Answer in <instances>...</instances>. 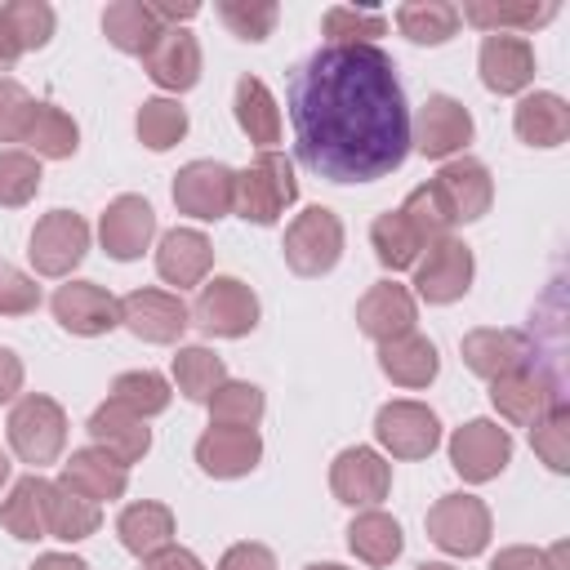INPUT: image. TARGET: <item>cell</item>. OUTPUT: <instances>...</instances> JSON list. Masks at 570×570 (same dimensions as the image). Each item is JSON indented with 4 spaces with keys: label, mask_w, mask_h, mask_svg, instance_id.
Listing matches in <instances>:
<instances>
[{
    "label": "cell",
    "mask_w": 570,
    "mask_h": 570,
    "mask_svg": "<svg viewBox=\"0 0 570 570\" xmlns=\"http://www.w3.org/2000/svg\"><path fill=\"white\" fill-rule=\"evenodd\" d=\"M40 307V285L13 267V263H0V316H27Z\"/></svg>",
    "instance_id": "50"
},
{
    "label": "cell",
    "mask_w": 570,
    "mask_h": 570,
    "mask_svg": "<svg viewBox=\"0 0 570 570\" xmlns=\"http://www.w3.org/2000/svg\"><path fill=\"white\" fill-rule=\"evenodd\" d=\"M120 325L142 343H178L191 325V312L169 289H129L120 298Z\"/></svg>",
    "instance_id": "14"
},
{
    "label": "cell",
    "mask_w": 570,
    "mask_h": 570,
    "mask_svg": "<svg viewBox=\"0 0 570 570\" xmlns=\"http://www.w3.org/2000/svg\"><path fill=\"white\" fill-rule=\"evenodd\" d=\"M401 214H405V218H410V227L423 236V245H432V240L450 236V218H445V209L436 205V196H432V187H428V183H423V187H414V191L405 196Z\"/></svg>",
    "instance_id": "49"
},
{
    "label": "cell",
    "mask_w": 570,
    "mask_h": 570,
    "mask_svg": "<svg viewBox=\"0 0 570 570\" xmlns=\"http://www.w3.org/2000/svg\"><path fill=\"white\" fill-rule=\"evenodd\" d=\"M58 485H67L71 494H80L89 503H102V499L111 503V499H120L129 490V468L116 463L107 450L85 445V450H71V459L62 463Z\"/></svg>",
    "instance_id": "23"
},
{
    "label": "cell",
    "mask_w": 570,
    "mask_h": 570,
    "mask_svg": "<svg viewBox=\"0 0 570 570\" xmlns=\"http://www.w3.org/2000/svg\"><path fill=\"white\" fill-rule=\"evenodd\" d=\"M31 570H89V566L80 557H71V552H45V557L31 561Z\"/></svg>",
    "instance_id": "57"
},
{
    "label": "cell",
    "mask_w": 570,
    "mask_h": 570,
    "mask_svg": "<svg viewBox=\"0 0 570 570\" xmlns=\"http://www.w3.org/2000/svg\"><path fill=\"white\" fill-rule=\"evenodd\" d=\"M102 31H107V40H111L120 53L142 58V53L156 45V36L165 31V22L156 18L151 0H116V4L102 9Z\"/></svg>",
    "instance_id": "29"
},
{
    "label": "cell",
    "mask_w": 570,
    "mask_h": 570,
    "mask_svg": "<svg viewBox=\"0 0 570 570\" xmlns=\"http://www.w3.org/2000/svg\"><path fill=\"white\" fill-rule=\"evenodd\" d=\"M396 27L414 45H445L459 31V9L445 0H410L396 9Z\"/></svg>",
    "instance_id": "39"
},
{
    "label": "cell",
    "mask_w": 570,
    "mask_h": 570,
    "mask_svg": "<svg viewBox=\"0 0 570 570\" xmlns=\"http://www.w3.org/2000/svg\"><path fill=\"white\" fill-rule=\"evenodd\" d=\"M0 525H4L13 539H22V543L45 539V476H40V472L13 481L9 499L0 503Z\"/></svg>",
    "instance_id": "38"
},
{
    "label": "cell",
    "mask_w": 570,
    "mask_h": 570,
    "mask_svg": "<svg viewBox=\"0 0 570 570\" xmlns=\"http://www.w3.org/2000/svg\"><path fill=\"white\" fill-rule=\"evenodd\" d=\"M138 138H142V147H151V151H169L174 142H183V134H187V111L178 107V98H147L142 107H138Z\"/></svg>",
    "instance_id": "42"
},
{
    "label": "cell",
    "mask_w": 570,
    "mask_h": 570,
    "mask_svg": "<svg viewBox=\"0 0 570 570\" xmlns=\"http://www.w3.org/2000/svg\"><path fill=\"white\" fill-rule=\"evenodd\" d=\"M53 321L67 334H80V338L111 334L120 325V298L111 289L94 285V281H67L53 294Z\"/></svg>",
    "instance_id": "16"
},
{
    "label": "cell",
    "mask_w": 570,
    "mask_h": 570,
    "mask_svg": "<svg viewBox=\"0 0 570 570\" xmlns=\"http://www.w3.org/2000/svg\"><path fill=\"white\" fill-rule=\"evenodd\" d=\"M151 236H156V209H151L142 196H134V191L116 196V200L102 209V218H98V240H102V249H107L116 263L142 258V249L151 245Z\"/></svg>",
    "instance_id": "17"
},
{
    "label": "cell",
    "mask_w": 570,
    "mask_h": 570,
    "mask_svg": "<svg viewBox=\"0 0 570 570\" xmlns=\"http://www.w3.org/2000/svg\"><path fill=\"white\" fill-rule=\"evenodd\" d=\"M321 31L330 36L325 45H374V36L387 31V18L379 9H352V4H334L321 18Z\"/></svg>",
    "instance_id": "43"
},
{
    "label": "cell",
    "mask_w": 570,
    "mask_h": 570,
    "mask_svg": "<svg viewBox=\"0 0 570 570\" xmlns=\"http://www.w3.org/2000/svg\"><path fill=\"white\" fill-rule=\"evenodd\" d=\"M218 18L240 40H267L272 27H276V18H281V9L272 0H223L218 4Z\"/></svg>",
    "instance_id": "47"
},
{
    "label": "cell",
    "mask_w": 570,
    "mask_h": 570,
    "mask_svg": "<svg viewBox=\"0 0 570 570\" xmlns=\"http://www.w3.org/2000/svg\"><path fill=\"white\" fill-rule=\"evenodd\" d=\"M22 392V361L13 347H0V405Z\"/></svg>",
    "instance_id": "54"
},
{
    "label": "cell",
    "mask_w": 570,
    "mask_h": 570,
    "mask_svg": "<svg viewBox=\"0 0 570 570\" xmlns=\"http://www.w3.org/2000/svg\"><path fill=\"white\" fill-rule=\"evenodd\" d=\"M89 436H94V445L98 450H107L116 463H138L147 450H151V428H147V419H138V414H129L125 405H116V401H102L94 414H89Z\"/></svg>",
    "instance_id": "26"
},
{
    "label": "cell",
    "mask_w": 570,
    "mask_h": 570,
    "mask_svg": "<svg viewBox=\"0 0 570 570\" xmlns=\"http://www.w3.org/2000/svg\"><path fill=\"white\" fill-rule=\"evenodd\" d=\"M187 312H191V325L209 338H245L258 325V294L236 276H214L200 285Z\"/></svg>",
    "instance_id": "5"
},
{
    "label": "cell",
    "mask_w": 570,
    "mask_h": 570,
    "mask_svg": "<svg viewBox=\"0 0 570 570\" xmlns=\"http://www.w3.org/2000/svg\"><path fill=\"white\" fill-rule=\"evenodd\" d=\"M218 570H276V557L267 543H232L223 557H218Z\"/></svg>",
    "instance_id": "51"
},
{
    "label": "cell",
    "mask_w": 570,
    "mask_h": 570,
    "mask_svg": "<svg viewBox=\"0 0 570 570\" xmlns=\"http://www.w3.org/2000/svg\"><path fill=\"white\" fill-rule=\"evenodd\" d=\"M236 125L249 134V142H258L263 151H272V142H281V107L272 98V89L258 76H240L236 80Z\"/></svg>",
    "instance_id": "32"
},
{
    "label": "cell",
    "mask_w": 570,
    "mask_h": 570,
    "mask_svg": "<svg viewBox=\"0 0 570 570\" xmlns=\"http://www.w3.org/2000/svg\"><path fill=\"white\" fill-rule=\"evenodd\" d=\"M370 245H374V258L387 267V272H405L419 263V254L428 249L423 236L410 227V218L401 209H387L370 223Z\"/></svg>",
    "instance_id": "35"
},
{
    "label": "cell",
    "mask_w": 570,
    "mask_h": 570,
    "mask_svg": "<svg viewBox=\"0 0 570 570\" xmlns=\"http://www.w3.org/2000/svg\"><path fill=\"white\" fill-rule=\"evenodd\" d=\"M512 129L530 147H561L570 138V107L561 94H525L512 111Z\"/></svg>",
    "instance_id": "28"
},
{
    "label": "cell",
    "mask_w": 570,
    "mask_h": 570,
    "mask_svg": "<svg viewBox=\"0 0 570 570\" xmlns=\"http://www.w3.org/2000/svg\"><path fill=\"white\" fill-rule=\"evenodd\" d=\"M22 142L31 147L36 160H40V156H45V160H67V156H76V147H80V125H76L62 107L36 102V116H31Z\"/></svg>",
    "instance_id": "36"
},
{
    "label": "cell",
    "mask_w": 570,
    "mask_h": 570,
    "mask_svg": "<svg viewBox=\"0 0 570 570\" xmlns=\"http://www.w3.org/2000/svg\"><path fill=\"white\" fill-rule=\"evenodd\" d=\"M459 356H463V365H468L472 374H481V379H499V374H512V370L530 365V343H525V334H517V330L485 325V330L463 334Z\"/></svg>",
    "instance_id": "25"
},
{
    "label": "cell",
    "mask_w": 570,
    "mask_h": 570,
    "mask_svg": "<svg viewBox=\"0 0 570 570\" xmlns=\"http://www.w3.org/2000/svg\"><path fill=\"white\" fill-rule=\"evenodd\" d=\"M508 463H512L508 428H499L494 419H468L463 428H454V436H450V468L463 481H472V485L494 481Z\"/></svg>",
    "instance_id": "7"
},
{
    "label": "cell",
    "mask_w": 570,
    "mask_h": 570,
    "mask_svg": "<svg viewBox=\"0 0 570 570\" xmlns=\"http://www.w3.org/2000/svg\"><path fill=\"white\" fill-rule=\"evenodd\" d=\"M263 459V436L258 428H218L209 423L196 441V463L200 472L218 476V481H232V476H245L254 472Z\"/></svg>",
    "instance_id": "18"
},
{
    "label": "cell",
    "mask_w": 570,
    "mask_h": 570,
    "mask_svg": "<svg viewBox=\"0 0 570 570\" xmlns=\"http://www.w3.org/2000/svg\"><path fill=\"white\" fill-rule=\"evenodd\" d=\"M209 267H214V245H209L205 232H196V227H174V232L160 236V245H156V272H160V281H169V285H178V289L205 285Z\"/></svg>",
    "instance_id": "24"
},
{
    "label": "cell",
    "mask_w": 570,
    "mask_h": 570,
    "mask_svg": "<svg viewBox=\"0 0 570 570\" xmlns=\"http://www.w3.org/2000/svg\"><path fill=\"white\" fill-rule=\"evenodd\" d=\"M116 534H120L125 552H134V557L147 561L151 552H160V548L174 543V512H169L165 503H156V499L129 503V508L116 517Z\"/></svg>",
    "instance_id": "30"
},
{
    "label": "cell",
    "mask_w": 570,
    "mask_h": 570,
    "mask_svg": "<svg viewBox=\"0 0 570 570\" xmlns=\"http://www.w3.org/2000/svg\"><path fill=\"white\" fill-rule=\"evenodd\" d=\"M347 548L365 561V566H392L405 548V534H401V521L387 517L383 508H365L352 525H347Z\"/></svg>",
    "instance_id": "33"
},
{
    "label": "cell",
    "mask_w": 570,
    "mask_h": 570,
    "mask_svg": "<svg viewBox=\"0 0 570 570\" xmlns=\"http://www.w3.org/2000/svg\"><path fill=\"white\" fill-rule=\"evenodd\" d=\"M4 481H9V454L0 450V485H4Z\"/></svg>",
    "instance_id": "59"
},
{
    "label": "cell",
    "mask_w": 570,
    "mask_h": 570,
    "mask_svg": "<svg viewBox=\"0 0 570 570\" xmlns=\"http://www.w3.org/2000/svg\"><path fill=\"white\" fill-rule=\"evenodd\" d=\"M174 205L178 214H191L200 223H214L223 214H232L236 205V169H227L223 160H191L174 174Z\"/></svg>",
    "instance_id": "10"
},
{
    "label": "cell",
    "mask_w": 570,
    "mask_h": 570,
    "mask_svg": "<svg viewBox=\"0 0 570 570\" xmlns=\"http://www.w3.org/2000/svg\"><path fill=\"white\" fill-rule=\"evenodd\" d=\"M9 445L22 463L45 468L62 454L67 445V414L53 396L45 392H27L13 410H9Z\"/></svg>",
    "instance_id": "3"
},
{
    "label": "cell",
    "mask_w": 570,
    "mask_h": 570,
    "mask_svg": "<svg viewBox=\"0 0 570 570\" xmlns=\"http://www.w3.org/2000/svg\"><path fill=\"white\" fill-rule=\"evenodd\" d=\"M490 405H494L508 423L534 428V423L557 405V392H552V383H548L543 374H534L530 365H521V370H512V374L490 379Z\"/></svg>",
    "instance_id": "20"
},
{
    "label": "cell",
    "mask_w": 570,
    "mask_h": 570,
    "mask_svg": "<svg viewBox=\"0 0 570 570\" xmlns=\"http://www.w3.org/2000/svg\"><path fill=\"white\" fill-rule=\"evenodd\" d=\"M419 321V307H414V294L396 281H379L361 294L356 303V325L361 334H370L374 343H387V338H401L410 334Z\"/></svg>",
    "instance_id": "19"
},
{
    "label": "cell",
    "mask_w": 570,
    "mask_h": 570,
    "mask_svg": "<svg viewBox=\"0 0 570 570\" xmlns=\"http://www.w3.org/2000/svg\"><path fill=\"white\" fill-rule=\"evenodd\" d=\"M330 490L347 508H379L392 490V463L370 445H347L330 463Z\"/></svg>",
    "instance_id": "12"
},
{
    "label": "cell",
    "mask_w": 570,
    "mask_h": 570,
    "mask_svg": "<svg viewBox=\"0 0 570 570\" xmlns=\"http://www.w3.org/2000/svg\"><path fill=\"white\" fill-rule=\"evenodd\" d=\"M142 67H147L151 85H160L169 94H183V89H191L200 80V45H196L191 31L165 27L156 36V45L142 53Z\"/></svg>",
    "instance_id": "21"
},
{
    "label": "cell",
    "mask_w": 570,
    "mask_h": 570,
    "mask_svg": "<svg viewBox=\"0 0 570 570\" xmlns=\"http://www.w3.org/2000/svg\"><path fill=\"white\" fill-rule=\"evenodd\" d=\"M552 18H557V4L552 0H543V4H534V0H525V4H485V0H472V4L459 9V22H472L485 36H508V27L512 31H534V27L552 22Z\"/></svg>",
    "instance_id": "34"
},
{
    "label": "cell",
    "mask_w": 570,
    "mask_h": 570,
    "mask_svg": "<svg viewBox=\"0 0 570 570\" xmlns=\"http://www.w3.org/2000/svg\"><path fill=\"white\" fill-rule=\"evenodd\" d=\"M419 570H454V566H445V561H423Z\"/></svg>",
    "instance_id": "61"
},
{
    "label": "cell",
    "mask_w": 570,
    "mask_h": 570,
    "mask_svg": "<svg viewBox=\"0 0 570 570\" xmlns=\"http://www.w3.org/2000/svg\"><path fill=\"white\" fill-rule=\"evenodd\" d=\"M428 539L450 557H476L490 543V508L476 494H441L428 508Z\"/></svg>",
    "instance_id": "6"
},
{
    "label": "cell",
    "mask_w": 570,
    "mask_h": 570,
    "mask_svg": "<svg viewBox=\"0 0 570 570\" xmlns=\"http://www.w3.org/2000/svg\"><path fill=\"white\" fill-rule=\"evenodd\" d=\"M0 13H4V22L13 27L22 53L49 45V36H53V9H49L45 0H9V4H0Z\"/></svg>",
    "instance_id": "46"
},
{
    "label": "cell",
    "mask_w": 570,
    "mask_h": 570,
    "mask_svg": "<svg viewBox=\"0 0 570 570\" xmlns=\"http://www.w3.org/2000/svg\"><path fill=\"white\" fill-rule=\"evenodd\" d=\"M307 570H347V566H334V561H312Z\"/></svg>",
    "instance_id": "60"
},
{
    "label": "cell",
    "mask_w": 570,
    "mask_h": 570,
    "mask_svg": "<svg viewBox=\"0 0 570 570\" xmlns=\"http://www.w3.org/2000/svg\"><path fill=\"white\" fill-rule=\"evenodd\" d=\"M468 142H472V116H468V107L459 98H450V94H432L419 107V116H414L410 147H419L432 160H450Z\"/></svg>",
    "instance_id": "15"
},
{
    "label": "cell",
    "mask_w": 570,
    "mask_h": 570,
    "mask_svg": "<svg viewBox=\"0 0 570 570\" xmlns=\"http://www.w3.org/2000/svg\"><path fill=\"white\" fill-rule=\"evenodd\" d=\"M490 570H548V557H543L539 548L517 543V548H503V552L490 561Z\"/></svg>",
    "instance_id": "52"
},
{
    "label": "cell",
    "mask_w": 570,
    "mask_h": 570,
    "mask_svg": "<svg viewBox=\"0 0 570 570\" xmlns=\"http://www.w3.org/2000/svg\"><path fill=\"white\" fill-rule=\"evenodd\" d=\"M543 557H548V570H566V543H552Z\"/></svg>",
    "instance_id": "58"
},
{
    "label": "cell",
    "mask_w": 570,
    "mask_h": 570,
    "mask_svg": "<svg viewBox=\"0 0 570 570\" xmlns=\"http://www.w3.org/2000/svg\"><path fill=\"white\" fill-rule=\"evenodd\" d=\"M374 436L392 459H428L441 445V419L423 401H387L374 414Z\"/></svg>",
    "instance_id": "9"
},
{
    "label": "cell",
    "mask_w": 570,
    "mask_h": 570,
    "mask_svg": "<svg viewBox=\"0 0 570 570\" xmlns=\"http://www.w3.org/2000/svg\"><path fill=\"white\" fill-rule=\"evenodd\" d=\"M151 9H156V18L165 22V27H178V22H187V18H196V9L200 4H174V0H151Z\"/></svg>",
    "instance_id": "55"
},
{
    "label": "cell",
    "mask_w": 570,
    "mask_h": 570,
    "mask_svg": "<svg viewBox=\"0 0 570 570\" xmlns=\"http://www.w3.org/2000/svg\"><path fill=\"white\" fill-rule=\"evenodd\" d=\"M298 160L325 183H374L410 156V107L379 45H321L289 76Z\"/></svg>",
    "instance_id": "1"
},
{
    "label": "cell",
    "mask_w": 570,
    "mask_h": 570,
    "mask_svg": "<svg viewBox=\"0 0 570 570\" xmlns=\"http://www.w3.org/2000/svg\"><path fill=\"white\" fill-rule=\"evenodd\" d=\"M31 267L40 276H67L89 254V223L71 209H49L31 227Z\"/></svg>",
    "instance_id": "11"
},
{
    "label": "cell",
    "mask_w": 570,
    "mask_h": 570,
    "mask_svg": "<svg viewBox=\"0 0 570 570\" xmlns=\"http://www.w3.org/2000/svg\"><path fill=\"white\" fill-rule=\"evenodd\" d=\"M169 370H174L178 392H183L187 401H200V405H205V401L227 383V365H223V356H218V352H209V347H200V343L178 347Z\"/></svg>",
    "instance_id": "37"
},
{
    "label": "cell",
    "mask_w": 570,
    "mask_h": 570,
    "mask_svg": "<svg viewBox=\"0 0 570 570\" xmlns=\"http://www.w3.org/2000/svg\"><path fill=\"white\" fill-rule=\"evenodd\" d=\"M169 379L165 374H156V370H125V374H116V383H111V401L116 405H125L129 414H138V419H151V414H160V410H169Z\"/></svg>",
    "instance_id": "40"
},
{
    "label": "cell",
    "mask_w": 570,
    "mask_h": 570,
    "mask_svg": "<svg viewBox=\"0 0 570 570\" xmlns=\"http://www.w3.org/2000/svg\"><path fill=\"white\" fill-rule=\"evenodd\" d=\"M40 160L31 151H0V205L18 209L40 191Z\"/></svg>",
    "instance_id": "45"
},
{
    "label": "cell",
    "mask_w": 570,
    "mask_h": 570,
    "mask_svg": "<svg viewBox=\"0 0 570 570\" xmlns=\"http://www.w3.org/2000/svg\"><path fill=\"white\" fill-rule=\"evenodd\" d=\"M298 200V178H294V160L272 151H258L240 174H236V214L245 223L272 227L289 205Z\"/></svg>",
    "instance_id": "2"
},
{
    "label": "cell",
    "mask_w": 570,
    "mask_h": 570,
    "mask_svg": "<svg viewBox=\"0 0 570 570\" xmlns=\"http://www.w3.org/2000/svg\"><path fill=\"white\" fill-rule=\"evenodd\" d=\"M530 445H534V454H539L552 472H566V468H570V410H566L561 401L530 428Z\"/></svg>",
    "instance_id": "44"
},
{
    "label": "cell",
    "mask_w": 570,
    "mask_h": 570,
    "mask_svg": "<svg viewBox=\"0 0 570 570\" xmlns=\"http://www.w3.org/2000/svg\"><path fill=\"white\" fill-rule=\"evenodd\" d=\"M472 276H476V263H472V249L454 236H441L428 245V254L414 263V294L423 303H454L472 289Z\"/></svg>",
    "instance_id": "8"
},
{
    "label": "cell",
    "mask_w": 570,
    "mask_h": 570,
    "mask_svg": "<svg viewBox=\"0 0 570 570\" xmlns=\"http://www.w3.org/2000/svg\"><path fill=\"white\" fill-rule=\"evenodd\" d=\"M205 405H209V423H218V428H258V419L267 410L263 387L240 383V379H227Z\"/></svg>",
    "instance_id": "41"
},
{
    "label": "cell",
    "mask_w": 570,
    "mask_h": 570,
    "mask_svg": "<svg viewBox=\"0 0 570 570\" xmlns=\"http://www.w3.org/2000/svg\"><path fill=\"white\" fill-rule=\"evenodd\" d=\"M147 570H205V561H200L191 548L169 543V548H160V552L147 557Z\"/></svg>",
    "instance_id": "53"
},
{
    "label": "cell",
    "mask_w": 570,
    "mask_h": 570,
    "mask_svg": "<svg viewBox=\"0 0 570 570\" xmlns=\"http://www.w3.org/2000/svg\"><path fill=\"white\" fill-rule=\"evenodd\" d=\"M18 53H22V45H18L13 27H9V22H4V13H0V71H9V67L18 62Z\"/></svg>",
    "instance_id": "56"
},
{
    "label": "cell",
    "mask_w": 570,
    "mask_h": 570,
    "mask_svg": "<svg viewBox=\"0 0 570 570\" xmlns=\"http://www.w3.org/2000/svg\"><path fill=\"white\" fill-rule=\"evenodd\" d=\"M285 263L294 276H325L343 258V223L325 205H307L289 227L281 245Z\"/></svg>",
    "instance_id": "4"
},
{
    "label": "cell",
    "mask_w": 570,
    "mask_h": 570,
    "mask_svg": "<svg viewBox=\"0 0 570 570\" xmlns=\"http://www.w3.org/2000/svg\"><path fill=\"white\" fill-rule=\"evenodd\" d=\"M98 525H102L98 503L71 494V490L58 485V481H45V534H49V539L80 543V539H89Z\"/></svg>",
    "instance_id": "31"
},
{
    "label": "cell",
    "mask_w": 570,
    "mask_h": 570,
    "mask_svg": "<svg viewBox=\"0 0 570 570\" xmlns=\"http://www.w3.org/2000/svg\"><path fill=\"white\" fill-rule=\"evenodd\" d=\"M428 187H432L436 205L445 209L450 227H454V223H476V218L490 209V200H494V178H490V169H485L481 160H472V156L445 160Z\"/></svg>",
    "instance_id": "13"
},
{
    "label": "cell",
    "mask_w": 570,
    "mask_h": 570,
    "mask_svg": "<svg viewBox=\"0 0 570 570\" xmlns=\"http://www.w3.org/2000/svg\"><path fill=\"white\" fill-rule=\"evenodd\" d=\"M31 116H36V98L18 80L0 76V142H22Z\"/></svg>",
    "instance_id": "48"
},
{
    "label": "cell",
    "mask_w": 570,
    "mask_h": 570,
    "mask_svg": "<svg viewBox=\"0 0 570 570\" xmlns=\"http://www.w3.org/2000/svg\"><path fill=\"white\" fill-rule=\"evenodd\" d=\"M379 370L396 383V387H428L441 370V356H436V343L428 334H401V338H387L379 343Z\"/></svg>",
    "instance_id": "27"
},
{
    "label": "cell",
    "mask_w": 570,
    "mask_h": 570,
    "mask_svg": "<svg viewBox=\"0 0 570 570\" xmlns=\"http://www.w3.org/2000/svg\"><path fill=\"white\" fill-rule=\"evenodd\" d=\"M476 67L490 94H521L534 80V45L525 36H485Z\"/></svg>",
    "instance_id": "22"
}]
</instances>
